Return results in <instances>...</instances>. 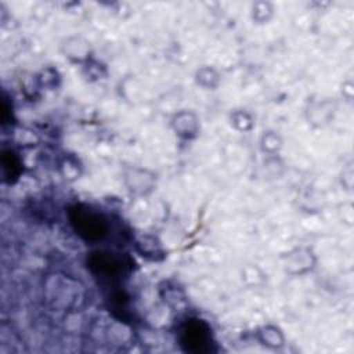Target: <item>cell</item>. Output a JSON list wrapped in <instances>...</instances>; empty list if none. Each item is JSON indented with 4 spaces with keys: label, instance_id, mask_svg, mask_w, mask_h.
<instances>
[{
    "label": "cell",
    "instance_id": "6da1fadb",
    "mask_svg": "<svg viewBox=\"0 0 354 354\" xmlns=\"http://www.w3.org/2000/svg\"><path fill=\"white\" fill-rule=\"evenodd\" d=\"M68 218L73 231L86 242H98L104 239L109 230L105 216L83 203L69 206Z\"/></svg>",
    "mask_w": 354,
    "mask_h": 354
},
{
    "label": "cell",
    "instance_id": "7a4b0ae2",
    "mask_svg": "<svg viewBox=\"0 0 354 354\" xmlns=\"http://www.w3.org/2000/svg\"><path fill=\"white\" fill-rule=\"evenodd\" d=\"M180 344L187 353L207 354L213 351L212 329L199 318H188L180 330Z\"/></svg>",
    "mask_w": 354,
    "mask_h": 354
},
{
    "label": "cell",
    "instance_id": "3957f363",
    "mask_svg": "<svg viewBox=\"0 0 354 354\" xmlns=\"http://www.w3.org/2000/svg\"><path fill=\"white\" fill-rule=\"evenodd\" d=\"M57 279L61 288H57V285L50 279V282L46 286V297L48 301L53 303L55 308L65 310L69 306L75 304L76 299L80 297L79 295L80 288H79V283L69 277L62 275V278H59V275H57Z\"/></svg>",
    "mask_w": 354,
    "mask_h": 354
},
{
    "label": "cell",
    "instance_id": "277c9868",
    "mask_svg": "<svg viewBox=\"0 0 354 354\" xmlns=\"http://www.w3.org/2000/svg\"><path fill=\"white\" fill-rule=\"evenodd\" d=\"M123 183L134 196H147L156 188V174L148 169L129 166L123 170Z\"/></svg>",
    "mask_w": 354,
    "mask_h": 354
},
{
    "label": "cell",
    "instance_id": "5b68a950",
    "mask_svg": "<svg viewBox=\"0 0 354 354\" xmlns=\"http://www.w3.org/2000/svg\"><path fill=\"white\" fill-rule=\"evenodd\" d=\"M87 267L94 275L102 277V278H116L124 270L122 257L116 256L115 253L102 252V250L93 252L88 254Z\"/></svg>",
    "mask_w": 354,
    "mask_h": 354
},
{
    "label": "cell",
    "instance_id": "8992f818",
    "mask_svg": "<svg viewBox=\"0 0 354 354\" xmlns=\"http://www.w3.org/2000/svg\"><path fill=\"white\" fill-rule=\"evenodd\" d=\"M315 256L308 248H295L282 256V264L288 274L303 275L314 270Z\"/></svg>",
    "mask_w": 354,
    "mask_h": 354
},
{
    "label": "cell",
    "instance_id": "52a82bcc",
    "mask_svg": "<svg viewBox=\"0 0 354 354\" xmlns=\"http://www.w3.org/2000/svg\"><path fill=\"white\" fill-rule=\"evenodd\" d=\"M336 105L330 98L318 97V100H308L306 106V119L314 127H322L333 118Z\"/></svg>",
    "mask_w": 354,
    "mask_h": 354
},
{
    "label": "cell",
    "instance_id": "ba28073f",
    "mask_svg": "<svg viewBox=\"0 0 354 354\" xmlns=\"http://www.w3.org/2000/svg\"><path fill=\"white\" fill-rule=\"evenodd\" d=\"M170 126L177 137L183 140H192L199 133V119L192 111H180L170 119Z\"/></svg>",
    "mask_w": 354,
    "mask_h": 354
},
{
    "label": "cell",
    "instance_id": "9c48e42d",
    "mask_svg": "<svg viewBox=\"0 0 354 354\" xmlns=\"http://www.w3.org/2000/svg\"><path fill=\"white\" fill-rule=\"evenodd\" d=\"M62 51L66 58L80 64L88 59L90 44L82 37H69L65 40V44H62Z\"/></svg>",
    "mask_w": 354,
    "mask_h": 354
},
{
    "label": "cell",
    "instance_id": "30bf717a",
    "mask_svg": "<svg viewBox=\"0 0 354 354\" xmlns=\"http://www.w3.org/2000/svg\"><path fill=\"white\" fill-rule=\"evenodd\" d=\"M256 336H257V340L267 348L277 350L285 344V336H283L282 330L274 325L261 326L257 330Z\"/></svg>",
    "mask_w": 354,
    "mask_h": 354
},
{
    "label": "cell",
    "instance_id": "8fae6325",
    "mask_svg": "<svg viewBox=\"0 0 354 354\" xmlns=\"http://www.w3.org/2000/svg\"><path fill=\"white\" fill-rule=\"evenodd\" d=\"M1 171L4 176V180L7 183L15 181L22 169H21V160L18 155L12 149H4L1 153Z\"/></svg>",
    "mask_w": 354,
    "mask_h": 354
},
{
    "label": "cell",
    "instance_id": "7c38bea8",
    "mask_svg": "<svg viewBox=\"0 0 354 354\" xmlns=\"http://www.w3.org/2000/svg\"><path fill=\"white\" fill-rule=\"evenodd\" d=\"M136 246H137V252L145 259L160 260L165 257V252H163L160 243L156 241V238H153L151 235L140 236Z\"/></svg>",
    "mask_w": 354,
    "mask_h": 354
},
{
    "label": "cell",
    "instance_id": "4fadbf2b",
    "mask_svg": "<svg viewBox=\"0 0 354 354\" xmlns=\"http://www.w3.org/2000/svg\"><path fill=\"white\" fill-rule=\"evenodd\" d=\"M195 80L199 86H202L205 88H214V87H217V84L220 82V76L216 69H213L210 66H203L196 71Z\"/></svg>",
    "mask_w": 354,
    "mask_h": 354
},
{
    "label": "cell",
    "instance_id": "5bb4252c",
    "mask_svg": "<svg viewBox=\"0 0 354 354\" xmlns=\"http://www.w3.org/2000/svg\"><path fill=\"white\" fill-rule=\"evenodd\" d=\"M274 15V7L268 1H256L252 4V19L256 24H267Z\"/></svg>",
    "mask_w": 354,
    "mask_h": 354
},
{
    "label": "cell",
    "instance_id": "9a60e30c",
    "mask_svg": "<svg viewBox=\"0 0 354 354\" xmlns=\"http://www.w3.org/2000/svg\"><path fill=\"white\" fill-rule=\"evenodd\" d=\"M231 123L235 126V129L241 131H246L253 127V118L248 111L239 109L231 113Z\"/></svg>",
    "mask_w": 354,
    "mask_h": 354
},
{
    "label": "cell",
    "instance_id": "2e32d148",
    "mask_svg": "<svg viewBox=\"0 0 354 354\" xmlns=\"http://www.w3.org/2000/svg\"><path fill=\"white\" fill-rule=\"evenodd\" d=\"M282 145V141L279 138V136L274 131H267L263 134L261 137V148L263 151H267V152H275L281 148Z\"/></svg>",
    "mask_w": 354,
    "mask_h": 354
}]
</instances>
